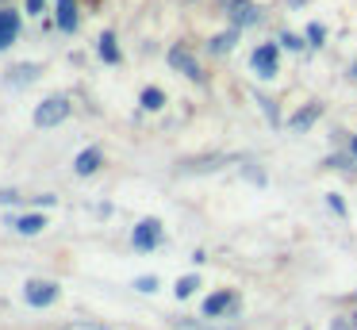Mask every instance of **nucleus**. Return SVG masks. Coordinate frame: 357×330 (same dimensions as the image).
<instances>
[{"mask_svg":"<svg viewBox=\"0 0 357 330\" xmlns=\"http://www.w3.org/2000/svg\"><path fill=\"white\" fill-rule=\"evenodd\" d=\"M354 158H357V138H354Z\"/></svg>","mask_w":357,"mask_h":330,"instance_id":"bb28decb","label":"nucleus"},{"mask_svg":"<svg viewBox=\"0 0 357 330\" xmlns=\"http://www.w3.org/2000/svg\"><path fill=\"white\" fill-rule=\"evenodd\" d=\"M231 307H234V296H231V292H215V296L204 299V315H208V319H215V315H227Z\"/></svg>","mask_w":357,"mask_h":330,"instance_id":"1a4fd4ad","label":"nucleus"},{"mask_svg":"<svg viewBox=\"0 0 357 330\" xmlns=\"http://www.w3.org/2000/svg\"><path fill=\"white\" fill-rule=\"evenodd\" d=\"M66 115H70V100L66 96H50L35 107V123H39V127H58Z\"/></svg>","mask_w":357,"mask_h":330,"instance_id":"f257e3e1","label":"nucleus"},{"mask_svg":"<svg viewBox=\"0 0 357 330\" xmlns=\"http://www.w3.org/2000/svg\"><path fill=\"white\" fill-rule=\"evenodd\" d=\"M319 115H323V104H307L303 112H296L292 119H288V127H292V130H307L311 123L319 119Z\"/></svg>","mask_w":357,"mask_h":330,"instance_id":"9d476101","label":"nucleus"},{"mask_svg":"<svg viewBox=\"0 0 357 330\" xmlns=\"http://www.w3.org/2000/svg\"><path fill=\"white\" fill-rule=\"evenodd\" d=\"M162 104H165V96H162L158 89H146V92H142V107H150V112H158Z\"/></svg>","mask_w":357,"mask_h":330,"instance_id":"2eb2a0df","label":"nucleus"},{"mask_svg":"<svg viewBox=\"0 0 357 330\" xmlns=\"http://www.w3.org/2000/svg\"><path fill=\"white\" fill-rule=\"evenodd\" d=\"M307 38H311V43L319 46V43H323V38H326V31L319 27V23H311V27H307Z\"/></svg>","mask_w":357,"mask_h":330,"instance_id":"4be33fe9","label":"nucleus"},{"mask_svg":"<svg viewBox=\"0 0 357 330\" xmlns=\"http://www.w3.org/2000/svg\"><path fill=\"white\" fill-rule=\"evenodd\" d=\"M16 31H20V15L12 8H0V50L16 38Z\"/></svg>","mask_w":357,"mask_h":330,"instance_id":"0eeeda50","label":"nucleus"},{"mask_svg":"<svg viewBox=\"0 0 357 330\" xmlns=\"http://www.w3.org/2000/svg\"><path fill=\"white\" fill-rule=\"evenodd\" d=\"M177 327L181 330H211V327H204V322H188V319H177ZM219 330H234V327H219Z\"/></svg>","mask_w":357,"mask_h":330,"instance_id":"aec40b11","label":"nucleus"},{"mask_svg":"<svg viewBox=\"0 0 357 330\" xmlns=\"http://www.w3.org/2000/svg\"><path fill=\"white\" fill-rule=\"evenodd\" d=\"M196 288H200V280H196V276H181V280H177V296L181 299H188Z\"/></svg>","mask_w":357,"mask_h":330,"instance_id":"dca6fc26","label":"nucleus"},{"mask_svg":"<svg viewBox=\"0 0 357 330\" xmlns=\"http://www.w3.org/2000/svg\"><path fill=\"white\" fill-rule=\"evenodd\" d=\"M135 250H154L158 242H162V223L158 219H142L139 227H135Z\"/></svg>","mask_w":357,"mask_h":330,"instance_id":"f03ea898","label":"nucleus"},{"mask_svg":"<svg viewBox=\"0 0 357 330\" xmlns=\"http://www.w3.org/2000/svg\"><path fill=\"white\" fill-rule=\"evenodd\" d=\"M35 73H39V69H35V66H20L16 73H12V81H20V84H24V81H31Z\"/></svg>","mask_w":357,"mask_h":330,"instance_id":"6ab92c4d","label":"nucleus"},{"mask_svg":"<svg viewBox=\"0 0 357 330\" xmlns=\"http://www.w3.org/2000/svg\"><path fill=\"white\" fill-rule=\"evenodd\" d=\"M254 69H257L261 77H273V73H277V46H269V43L257 46V50H254Z\"/></svg>","mask_w":357,"mask_h":330,"instance_id":"39448f33","label":"nucleus"},{"mask_svg":"<svg viewBox=\"0 0 357 330\" xmlns=\"http://www.w3.org/2000/svg\"><path fill=\"white\" fill-rule=\"evenodd\" d=\"M135 288H139V292H154L158 280H154V276H139V280H135Z\"/></svg>","mask_w":357,"mask_h":330,"instance_id":"412c9836","label":"nucleus"},{"mask_svg":"<svg viewBox=\"0 0 357 330\" xmlns=\"http://www.w3.org/2000/svg\"><path fill=\"white\" fill-rule=\"evenodd\" d=\"M66 330H104V327H96V322H77V327H66Z\"/></svg>","mask_w":357,"mask_h":330,"instance_id":"b1692460","label":"nucleus"},{"mask_svg":"<svg viewBox=\"0 0 357 330\" xmlns=\"http://www.w3.org/2000/svg\"><path fill=\"white\" fill-rule=\"evenodd\" d=\"M227 153H208V158H192V161H185V173H211V169H219V165H227Z\"/></svg>","mask_w":357,"mask_h":330,"instance_id":"423d86ee","label":"nucleus"},{"mask_svg":"<svg viewBox=\"0 0 357 330\" xmlns=\"http://www.w3.org/2000/svg\"><path fill=\"white\" fill-rule=\"evenodd\" d=\"M231 20L238 23V27H246V23L257 20V8L250 4V0H231Z\"/></svg>","mask_w":357,"mask_h":330,"instance_id":"9b49d317","label":"nucleus"},{"mask_svg":"<svg viewBox=\"0 0 357 330\" xmlns=\"http://www.w3.org/2000/svg\"><path fill=\"white\" fill-rule=\"evenodd\" d=\"M100 58L104 61H119V50H116V38H112V35L100 38Z\"/></svg>","mask_w":357,"mask_h":330,"instance_id":"4468645a","label":"nucleus"},{"mask_svg":"<svg viewBox=\"0 0 357 330\" xmlns=\"http://www.w3.org/2000/svg\"><path fill=\"white\" fill-rule=\"evenodd\" d=\"M8 227H16L20 234H39V230L47 227V219H43V215H24V219H12Z\"/></svg>","mask_w":357,"mask_h":330,"instance_id":"ddd939ff","label":"nucleus"},{"mask_svg":"<svg viewBox=\"0 0 357 330\" xmlns=\"http://www.w3.org/2000/svg\"><path fill=\"white\" fill-rule=\"evenodd\" d=\"M169 66L177 69V73H185V77H192V81H200V66H196V58L185 50V46H173V50H169Z\"/></svg>","mask_w":357,"mask_h":330,"instance_id":"20e7f679","label":"nucleus"},{"mask_svg":"<svg viewBox=\"0 0 357 330\" xmlns=\"http://www.w3.org/2000/svg\"><path fill=\"white\" fill-rule=\"evenodd\" d=\"M58 27L62 31L77 27V4H73V0H58Z\"/></svg>","mask_w":357,"mask_h":330,"instance_id":"f8f14e48","label":"nucleus"},{"mask_svg":"<svg viewBox=\"0 0 357 330\" xmlns=\"http://www.w3.org/2000/svg\"><path fill=\"white\" fill-rule=\"evenodd\" d=\"M354 73H357V66H354Z\"/></svg>","mask_w":357,"mask_h":330,"instance_id":"cd10ccee","label":"nucleus"},{"mask_svg":"<svg viewBox=\"0 0 357 330\" xmlns=\"http://www.w3.org/2000/svg\"><path fill=\"white\" fill-rule=\"evenodd\" d=\"M0 204H16V192H0Z\"/></svg>","mask_w":357,"mask_h":330,"instance_id":"393cba45","label":"nucleus"},{"mask_svg":"<svg viewBox=\"0 0 357 330\" xmlns=\"http://www.w3.org/2000/svg\"><path fill=\"white\" fill-rule=\"evenodd\" d=\"M280 43H284L288 50H300V46H303V43H300V38H296V35H284V38H280Z\"/></svg>","mask_w":357,"mask_h":330,"instance_id":"5701e85b","label":"nucleus"},{"mask_svg":"<svg viewBox=\"0 0 357 330\" xmlns=\"http://www.w3.org/2000/svg\"><path fill=\"white\" fill-rule=\"evenodd\" d=\"M100 158H104V153L96 150V146H89V150H81V153H77V161H73V169H77L81 177H93L96 169H100Z\"/></svg>","mask_w":357,"mask_h":330,"instance_id":"6e6552de","label":"nucleus"},{"mask_svg":"<svg viewBox=\"0 0 357 330\" xmlns=\"http://www.w3.org/2000/svg\"><path fill=\"white\" fill-rule=\"evenodd\" d=\"M24 296H27V303H31V307H47V303H54L58 284H50V280H31Z\"/></svg>","mask_w":357,"mask_h":330,"instance_id":"7ed1b4c3","label":"nucleus"},{"mask_svg":"<svg viewBox=\"0 0 357 330\" xmlns=\"http://www.w3.org/2000/svg\"><path fill=\"white\" fill-rule=\"evenodd\" d=\"M234 46V31H227V35H219V38H211V50L215 54H223V50H231Z\"/></svg>","mask_w":357,"mask_h":330,"instance_id":"a211bd4d","label":"nucleus"},{"mask_svg":"<svg viewBox=\"0 0 357 330\" xmlns=\"http://www.w3.org/2000/svg\"><path fill=\"white\" fill-rule=\"evenodd\" d=\"M27 8H31V12H39V8H43V0H27Z\"/></svg>","mask_w":357,"mask_h":330,"instance_id":"a878e982","label":"nucleus"},{"mask_svg":"<svg viewBox=\"0 0 357 330\" xmlns=\"http://www.w3.org/2000/svg\"><path fill=\"white\" fill-rule=\"evenodd\" d=\"M331 330H357V315H338V319H331Z\"/></svg>","mask_w":357,"mask_h":330,"instance_id":"f3484780","label":"nucleus"}]
</instances>
